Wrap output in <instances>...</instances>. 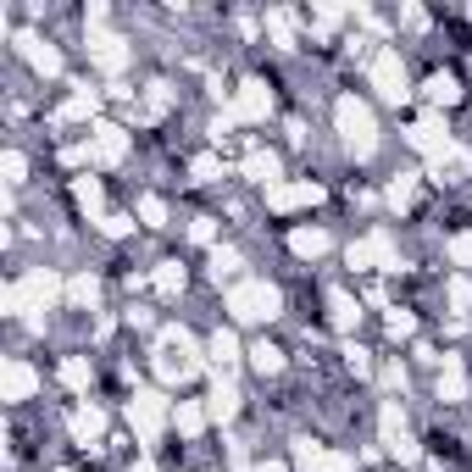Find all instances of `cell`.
<instances>
[{
    "label": "cell",
    "mask_w": 472,
    "mask_h": 472,
    "mask_svg": "<svg viewBox=\"0 0 472 472\" xmlns=\"http://www.w3.org/2000/svg\"><path fill=\"white\" fill-rule=\"evenodd\" d=\"M333 122H340L345 145H351L356 156H372V145H378V122H372V106H362L356 95H345L340 106H333Z\"/></svg>",
    "instance_id": "6da1fadb"
},
{
    "label": "cell",
    "mask_w": 472,
    "mask_h": 472,
    "mask_svg": "<svg viewBox=\"0 0 472 472\" xmlns=\"http://www.w3.org/2000/svg\"><path fill=\"white\" fill-rule=\"evenodd\" d=\"M56 295H61V278L50 273V267H34V273H28L23 284H12L0 300H6V311H45Z\"/></svg>",
    "instance_id": "7a4b0ae2"
},
{
    "label": "cell",
    "mask_w": 472,
    "mask_h": 472,
    "mask_svg": "<svg viewBox=\"0 0 472 472\" xmlns=\"http://www.w3.org/2000/svg\"><path fill=\"white\" fill-rule=\"evenodd\" d=\"M228 311L239 322H267V317H278V289L273 284H234L228 289Z\"/></svg>",
    "instance_id": "3957f363"
},
{
    "label": "cell",
    "mask_w": 472,
    "mask_h": 472,
    "mask_svg": "<svg viewBox=\"0 0 472 472\" xmlns=\"http://www.w3.org/2000/svg\"><path fill=\"white\" fill-rule=\"evenodd\" d=\"M367 73H372V89L383 95V100H406V67H400V50H372V67H367Z\"/></svg>",
    "instance_id": "277c9868"
},
{
    "label": "cell",
    "mask_w": 472,
    "mask_h": 472,
    "mask_svg": "<svg viewBox=\"0 0 472 472\" xmlns=\"http://www.w3.org/2000/svg\"><path fill=\"white\" fill-rule=\"evenodd\" d=\"M128 423H133V434H140V439H156L162 434V423H167V400L162 394H133L128 400Z\"/></svg>",
    "instance_id": "5b68a950"
},
{
    "label": "cell",
    "mask_w": 472,
    "mask_h": 472,
    "mask_svg": "<svg viewBox=\"0 0 472 472\" xmlns=\"http://www.w3.org/2000/svg\"><path fill=\"white\" fill-rule=\"evenodd\" d=\"M351 267H383V273H389V267H400L394 261V239L378 228V234H367V239H356L351 245Z\"/></svg>",
    "instance_id": "8992f818"
},
{
    "label": "cell",
    "mask_w": 472,
    "mask_h": 472,
    "mask_svg": "<svg viewBox=\"0 0 472 472\" xmlns=\"http://www.w3.org/2000/svg\"><path fill=\"white\" fill-rule=\"evenodd\" d=\"M89 61L100 67V73H122V67H128V45H122L117 34L95 28V34H89Z\"/></svg>",
    "instance_id": "52a82bcc"
},
{
    "label": "cell",
    "mask_w": 472,
    "mask_h": 472,
    "mask_svg": "<svg viewBox=\"0 0 472 472\" xmlns=\"http://www.w3.org/2000/svg\"><path fill=\"white\" fill-rule=\"evenodd\" d=\"M267 106H273V95H267V84H261V79H245L228 111H234V117H245V122H261V117H267Z\"/></svg>",
    "instance_id": "ba28073f"
},
{
    "label": "cell",
    "mask_w": 472,
    "mask_h": 472,
    "mask_svg": "<svg viewBox=\"0 0 472 472\" xmlns=\"http://www.w3.org/2000/svg\"><path fill=\"white\" fill-rule=\"evenodd\" d=\"M317 200H322V184H278V189H267V206H273V212L317 206Z\"/></svg>",
    "instance_id": "9c48e42d"
},
{
    "label": "cell",
    "mask_w": 472,
    "mask_h": 472,
    "mask_svg": "<svg viewBox=\"0 0 472 472\" xmlns=\"http://www.w3.org/2000/svg\"><path fill=\"white\" fill-rule=\"evenodd\" d=\"M34 389H39V372L28 362H6V367H0V394H6V400H28Z\"/></svg>",
    "instance_id": "30bf717a"
},
{
    "label": "cell",
    "mask_w": 472,
    "mask_h": 472,
    "mask_svg": "<svg viewBox=\"0 0 472 472\" xmlns=\"http://www.w3.org/2000/svg\"><path fill=\"white\" fill-rule=\"evenodd\" d=\"M17 50L28 56V67H34V73H45V79H56L61 73V56L39 39V34H17Z\"/></svg>",
    "instance_id": "8fae6325"
},
{
    "label": "cell",
    "mask_w": 472,
    "mask_h": 472,
    "mask_svg": "<svg viewBox=\"0 0 472 472\" xmlns=\"http://www.w3.org/2000/svg\"><path fill=\"white\" fill-rule=\"evenodd\" d=\"M406 140H412L417 151H428V156L450 151V133H445V122H439V117H423V122H412V133H406Z\"/></svg>",
    "instance_id": "7c38bea8"
},
{
    "label": "cell",
    "mask_w": 472,
    "mask_h": 472,
    "mask_svg": "<svg viewBox=\"0 0 472 472\" xmlns=\"http://www.w3.org/2000/svg\"><path fill=\"white\" fill-rule=\"evenodd\" d=\"M100 434H106L100 406H79V412H73V439H79L84 450H95V445H100Z\"/></svg>",
    "instance_id": "4fadbf2b"
},
{
    "label": "cell",
    "mask_w": 472,
    "mask_h": 472,
    "mask_svg": "<svg viewBox=\"0 0 472 472\" xmlns=\"http://www.w3.org/2000/svg\"><path fill=\"white\" fill-rule=\"evenodd\" d=\"M95 156H100V162H122V156H128V133H122L117 122H100V128H95Z\"/></svg>",
    "instance_id": "5bb4252c"
},
{
    "label": "cell",
    "mask_w": 472,
    "mask_h": 472,
    "mask_svg": "<svg viewBox=\"0 0 472 472\" xmlns=\"http://www.w3.org/2000/svg\"><path fill=\"white\" fill-rule=\"evenodd\" d=\"M245 178L278 189V156H273V151H250V156H245Z\"/></svg>",
    "instance_id": "9a60e30c"
},
{
    "label": "cell",
    "mask_w": 472,
    "mask_h": 472,
    "mask_svg": "<svg viewBox=\"0 0 472 472\" xmlns=\"http://www.w3.org/2000/svg\"><path fill=\"white\" fill-rule=\"evenodd\" d=\"M467 167H472V156H467L461 145H450V151H439V156H434V178H439V184L467 178Z\"/></svg>",
    "instance_id": "2e32d148"
},
{
    "label": "cell",
    "mask_w": 472,
    "mask_h": 472,
    "mask_svg": "<svg viewBox=\"0 0 472 472\" xmlns=\"http://www.w3.org/2000/svg\"><path fill=\"white\" fill-rule=\"evenodd\" d=\"M439 400H467V372H461L456 356L439 362Z\"/></svg>",
    "instance_id": "e0dca14e"
},
{
    "label": "cell",
    "mask_w": 472,
    "mask_h": 472,
    "mask_svg": "<svg viewBox=\"0 0 472 472\" xmlns=\"http://www.w3.org/2000/svg\"><path fill=\"white\" fill-rule=\"evenodd\" d=\"M95 106H100V95H95L89 84H73V100H67V106L56 111V122H79V117H89Z\"/></svg>",
    "instance_id": "ac0fdd59"
},
{
    "label": "cell",
    "mask_w": 472,
    "mask_h": 472,
    "mask_svg": "<svg viewBox=\"0 0 472 472\" xmlns=\"http://www.w3.org/2000/svg\"><path fill=\"white\" fill-rule=\"evenodd\" d=\"M328 317H333V328H356L362 322V306L345 289H328Z\"/></svg>",
    "instance_id": "d6986e66"
},
{
    "label": "cell",
    "mask_w": 472,
    "mask_h": 472,
    "mask_svg": "<svg viewBox=\"0 0 472 472\" xmlns=\"http://www.w3.org/2000/svg\"><path fill=\"white\" fill-rule=\"evenodd\" d=\"M423 95H428L434 106H456V100H461V84H456L450 73H434V79L423 84Z\"/></svg>",
    "instance_id": "ffe728a7"
},
{
    "label": "cell",
    "mask_w": 472,
    "mask_h": 472,
    "mask_svg": "<svg viewBox=\"0 0 472 472\" xmlns=\"http://www.w3.org/2000/svg\"><path fill=\"white\" fill-rule=\"evenodd\" d=\"M289 250L311 261V256H322V250H328V234H322V228H295V234H289Z\"/></svg>",
    "instance_id": "44dd1931"
},
{
    "label": "cell",
    "mask_w": 472,
    "mask_h": 472,
    "mask_svg": "<svg viewBox=\"0 0 472 472\" xmlns=\"http://www.w3.org/2000/svg\"><path fill=\"white\" fill-rule=\"evenodd\" d=\"M234 412H239V389H234L228 378H217V383H212V417H223V423H228Z\"/></svg>",
    "instance_id": "7402d4cb"
},
{
    "label": "cell",
    "mask_w": 472,
    "mask_h": 472,
    "mask_svg": "<svg viewBox=\"0 0 472 472\" xmlns=\"http://www.w3.org/2000/svg\"><path fill=\"white\" fill-rule=\"evenodd\" d=\"M206 351H212V362H217L223 372H228L234 362H239V340H234L228 328H217V333H212V345H206Z\"/></svg>",
    "instance_id": "603a6c76"
},
{
    "label": "cell",
    "mask_w": 472,
    "mask_h": 472,
    "mask_svg": "<svg viewBox=\"0 0 472 472\" xmlns=\"http://www.w3.org/2000/svg\"><path fill=\"white\" fill-rule=\"evenodd\" d=\"M239 267H245V256H239L234 245H217V250H212V278H217V284H223V278H234Z\"/></svg>",
    "instance_id": "cb8c5ba5"
},
{
    "label": "cell",
    "mask_w": 472,
    "mask_h": 472,
    "mask_svg": "<svg viewBox=\"0 0 472 472\" xmlns=\"http://www.w3.org/2000/svg\"><path fill=\"white\" fill-rule=\"evenodd\" d=\"M295 467H300V472H328V450L311 445V439H300V445H295Z\"/></svg>",
    "instance_id": "d4e9b609"
},
{
    "label": "cell",
    "mask_w": 472,
    "mask_h": 472,
    "mask_svg": "<svg viewBox=\"0 0 472 472\" xmlns=\"http://www.w3.org/2000/svg\"><path fill=\"white\" fill-rule=\"evenodd\" d=\"M383 200H389V206H394V212H406V206H412V200H417V178H412V173H400V178L389 184V194H383Z\"/></svg>",
    "instance_id": "484cf974"
},
{
    "label": "cell",
    "mask_w": 472,
    "mask_h": 472,
    "mask_svg": "<svg viewBox=\"0 0 472 472\" xmlns=\"http://www.w3.org/2000/svg\"><path fill=\"white\" fill-rule=\"evenodd\" d=\"M267 34H273L284 50H295V12H267Z\"/></svg>",
    "instance_id": "4316f807"
},
{
    "label": "cell",
    "mask_w": 472,
    "mask_h": 472,
    "mask_svg": "<svg viewBox=\"0 0 472 472\" xmlns=\"http://www.w3.org/2000/svg\"><path fill=\"white\" fill-rule=\"evenodd\" d=\"M151 284H156L162 295H178V289H184V267H178V261H162L156 273H151Z\"/></svg>",
    "instance_id": "83f0119b"
},
{
    "label": "cell",
    "mask_w": 472,
    "mask_h": 472,
    "mask_svg": "<svg viewBox=\"0 0 472 472\" xmlns=\"http://www.w3.org/2000/svg\"><path fill=\"white\" fill-rule=\"evenodd\" d=\"M61 383H67V389H89V362H84V356H67V362H61Z\"/></svg>",
    "instance_id": "f1b7e54d"
},
{
    "label": "cell",
    "mask_w": 472,
    "mask_h": 472,
    "mask_svg": "<svg viewBox=\"0 0 472 472\" xmlns=\"http://www.w3.org/2000/svg\"><path fill=\"white\" fill-rule=\"evenodd\" d=\"M250 367H256V372H278V367H284V351H278V345H267V340H261V345L250 351Z\"/></svg>",
    "instance_id": "f546056e"
},
{
    "label": "cell",
    "mask_w": 472,
    "mask_h": 472,
    "mask_svg": "<svg viewBox=\"0 0 472 472\" xmlns=\"http://www.w3.org/2000/svg\"><path fill=\"white\" fill-rule=\"evenodd\" d=\"M67 300H73V306H95V300H100V284L84 273V278H73V284H67Z\"/></svg>",
    "instance_id": "4dcf8cb0"
},
{
    "label": "cell",
    "mask_w": 472,
    "mask_h": 472,
    "mask_svg": "<svg viewBox=\"0 0 472 472\" xmlns=\"http://www.w3.org/2000/svg\"><path fill=\"white\" fill-rule=\"evenodd\" d=\"M200 428H206V412L194 400H178V434H200Z\"/></svg>",
    "instance_id": "1f68e13d"
},
{
    "label": "cell",
    "mask_w": 472,
    "mask_h": 472,
    "mask_svg": "<svg viewBox=\"0 0 472 472\" xmlns=\"http://www.w3.org/2000/svg\"><path fill=\"white\" fill-rule=\"evenodd\" d=\"M73 200H79L84 212H100V184H95V178H79V184H73Z\"/></svg>",
    "instance_id": "d6a6232c"
},
{
    "label": "cell",
    "mask_w": 472,
    "mask_h": 472,
    "mask_svg": "<svg viewBox=\"0 0 472 472\" xmlns=\"http://www.w3.org/2000/svg\"><path fill=\"white\" fill-rule=\"evenodd\" d=\"M412 333H417L412 311H389V340H412Z\"/></svg>",
    "instance_id": "836d02e7"
},
{
    "label": "cell",
    "mask_w": 472,
    "mask_h": 472,
    "mask_svg": "<svg viewBox=\"0 0 472 472\" xmlns=\"http://www.w3.org/2000/svg\"><path fill=\"white\" fill-rule=\"evenodd\" d=\"M173 106V89L167 84H151V95H145V117H162Z\"/></svg>",
    "instance_id": "e575fe53"
},
{
    "label": "cell",
    "mask_w": 472,
    "mask_h": 472,
    "mask_svg": "<svg viewBox=\"0 0 472 472\" xmlns=\"http://www.w3.org/2000/svg\"><path fill=\"white\" fill-rule=\"evenodd\" d=\"M189 173H194V184H217V178H223V162H217V156H200Z\"/></svg>",
    "instance_id": "d590c367"
},
{
    "label": "cell",
    "mask_w": 472,
    "mask_h": 472,
    "mask_svg": "<svg viewBox=\"0 0 472 472\" xmlns=\"http://www.w3.org/2000/svg\"><path fill=\"white\" fill-rule=\"evenodd\" d=\"M140 217H145L151 228H162V223H167V206H162L156 194H145V200H140Z\"/></svg>",
    "instance_id": "8d00e7d4"
},
{
    "label": "cell",
    "mask_w": 472,
    "mask_h": 472,
    "mask_svg": "<svg viewBox=\"0 0 472 472\" xmlns=\"http://www.w3.org/2000/svg\"><path fill=\"white\" fill-rule=\"evenodd\" d=\"M345 367H351L356 378H367V372H372V356H367L362 345H351V351H345Z\"/></svg>",
    "instance_id": "74e56055"
},
{
    "label": "cell",
    "mask_w": 472,
    "mask_h": 472,
    "mask_svg": "<svg viewBox=\"0 0 472 472\" xmlns=\"http://www.w3.org/2000/svg\"><path fill=\"white\" fill-rule=\"evenodd\" d=\"M450 261H456V267H472V234H456V239H450Z\"/></svg>",
    "instance_id": "f35d334b"
},
{
    "label": "cell",
    "mask_w": 472,
    "mask_h": 472,
    "mask_svg": "<svg viewBox=\"0 0 472 472\" xmlns=\"http://www.w3.org/2000/svg\"><path fill=\"white\" fill-rule=\"evenodd\" d=\"M194 245H217V217H194Z\"/></svg>",
    "instance_id": "ab89813d"
},
{
    "label": "cell",
    "mask_w": 472,
    "mask_h": 472,
    "mask_svg": "<svg viewBox=\"0 0 472 472\" xmlns=\"http://www.w3.org/2000/svg\"><path fill=\"white\" fill-rule=\"evenodd\" d=\"M450 306H456V311L472 306V284H467V278H450Z\"/></svg>",
    "instance_id": "60d3db41"
},
{
    "label": "cell",
    "mask_w": 472,
    "mask_h": 472,
    "mask_svg": "<svg viewBox=\"0 0 472 472\" xmlns=\"http://www.w3.org/2000/svg\"><path fill=\"white\" fill-rule=\"evenodd\" d=\"M23 173H28V162L12 151V156H6V184H23Z\"/></svg>",
    "instance_id": "b9f144b4"
},
{
    "label": "cell",
    "mask_w": 472,
    "mask_h": 472,
    "mask_svg": "<svg viewBox=\"0 0 472 472\" xmlns=\"http://www.w3.org/2000/svg\"><path fill=\"white\" fill-rule=\"evenodd\" d=\"M400 23H406V28H428V12L423 6H406V12H400Z\"/></svg>",
    "instance_id": "7bdbcfd3"
},
{
    "label": "cell",
    "mask_w": 472,
    "mask_h": 472,
    "mask_svg": "<svg viewBox=\"0 0 472 472\" xmlns=\"http://www.w3.org/2000/svg\"><path fill=\"white\" fill-rule=\"evenodd\" d=\"M383 383H389V389H406V367H400V362L383 367Z\"/></svg>",
    "instance_id": "ee69618b"
},
{
    "label": "cell",
    "mask_w": 472,
    "mask_h": 472,
    "mask_svg": "<svg viewBox=\"0 0 472 472\" xmlns=\"http://www.w3.org/2000/svg\"><path fill=\"white\" fill-rule=\"evenodd\" d=\"M100 228H106V234H128V228H133V217H100Z\"/></svg>",
    "instance_id": "f6af8a7d"
},
{
    "label": "cell",
    "mask_w": 472,
    "mask_h": 472,
    "mask_svg": "<svg viewBox=\"0 0 472 472\" xmlns=\"http://www.w3.org/2000/svg\"><path fill=\"white\" fill-rule=\"evenodd\" d=\"M328 472H356V461H351V456H333V450H328Z\"/></svg>",
    "instance_id": "bcb514c9"
},
{
    "label": "cell",
    "mask_w": 472,
    "mask_h": 472,
    "mask_svg": "<svg viewBox=\"0 0 472 472\" xmlns=\"http://www.w3.org/2000/svg\"><path fill=\"white\" fill-rule=\"evenodd\" d=\"M256 472H284V461H261V467H256Z\"/></svg>",
    "instance_id": "7dc6e473"
},
{
    "label": "cell",
    "mask_w": 472,
    "mask_h": 472,
    "mask_svg": "<svg viewBox=\"0 0 472 472\" xmlns=\"http://www.w3.org/2000/svg\"><path fill=\"white\" fill-rule=\"evenodd\" d=\"M128 472H156V467H151V461H133V467H128Z\"/></svg>",
    "instance_id": "c3c4849f"
}]
</instances>
